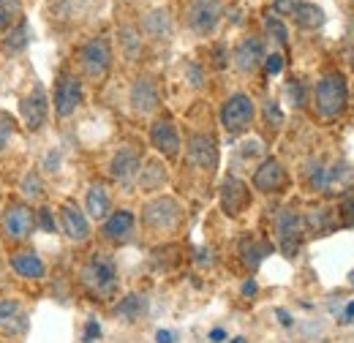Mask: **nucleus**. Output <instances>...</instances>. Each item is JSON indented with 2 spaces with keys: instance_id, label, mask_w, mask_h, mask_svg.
<instances>
[{
  "instance_id": "nucleus-1",
  "label": "nucleus",
  "mask_w": 354,
  "mask_h": 343,
  "mask_svg": "<svg viewBox=\"0 0 354 343\" xmlns=\"http://www.w3.org/2000/svg\"><path fill=\"white\" fill-rule=\"evenodd\" d=\"M80 286L95 302L115 300L118 286H120V275H118V261L106 251H93L82 267H80Z\"/></svg>"
},
{
  "instance_id": "nucleus-2",
  "label": "nucleus",
  "mask_w": 354,
  "mask_h": 343,
  "mask_svg": "<svg viewBox=\"0 0 354 343\" xmlns=\"http://www.w3.org/2000/svg\"><path fill=\"white\" fill-rule=\"evenodd\" d=\"M349 104V82L341 71H327L313 85V112L319 120L333 123L346 112Z\"/></svg>"
},
{
  "instance_id": "nucleus-3",
  "label": "nucleus",
  "mask_w": 354,
  "mask_h": 343,
  "mask_svg": "<svg viewBox=\"0 0 354 343\" xmlns=\"http://www.w3.org/2000/svg\"><path fill=\"white\" fill-rule=\"evenodd\" d=\"M36 232V210L25 199H11L0 213V237L11 248H22L30 243Z\"/></svg>"
},
{
  "instance_id": "nucleus-4",
  "label": "nucleus",
  "mask_w": 354,
  "mask_h": 343,
  "mask_svg": "<svg viewBox=\"0 0 354 343\" xmlns=\"http://www.w3.org/2000/svg\"><path fill=\"white\" fill-rule=\"evenodd\" d=\"M77 66L90 85H101L112 71V41L106 36H95L80 46Z\"/></svg>"
},
{
  "instance_id": "nucleus-5",
  "label": "nucleus",
  "mask_w": 354,
  "mask_h": 343,
  "mask_svg": "<svg viewBox=\"0 0 354 343\" xmlns=\"http://www.w3.org/2000/svg\"><path fill=\"white\" fill-rule=\"evenodd\" d=\"M221 19H223L221 0H185L183 3V22L199 39L216 36Z\"/></svg>"
},
{
  "instance_id": "nucleus-6",
  "label": "nucleus",
  "mask_w": 354,
  "mask_h": 343,
  "mask_svg": "<svg viewBox=\"0 0 354 343\" xmlns=\"http://www.w3.org/2000/svg\"><path fill=\"white\" fill-rule=\"evenodd\" d=\"M142 223H145V229H150L156 234H172L183 223V207L175 196H156V199L145 202Z\"/></svg>"
},
{
  "instance_id": "nucleus-7",
  "label": "nucleus",
  "mask_w": 354,
  "mask_h": 343,
  "mask_svg": "<svg viewBox=\"0 0 354 343\" xmlns=\"http://www.w3.org/2000/svg\"><path fill=\"white\" fill-rule=\"evenodd\" d=\"M85 104V82L82 77L71 71H60L55 77V93H52V109L57 120H68L77 115V109Z\"/></svg>"
},
{
  "instance_id": "nucleus-8",
  "label": "nucleus",
  "mask_w": 354,
  "mask_h": 343,
  "mask_svg": "<svg viewBox=\"0 0 354 343\" xmlns=\"http://www.w3.org/2000/svg\"><path fill=\"white\" fill-rule=\"evenodd\" d=\"M257 104L248 93H232L221 104V126L229 136H240L254 126Z\"/></svg>"
},
{
  "instance_id": "nucleus-9",
  "label": "nucleus",
  "mask_w": 354,
  "mask_h": 343,
  "mask_svg": "<svg viewBox=\"0 0 354 343\" xmlns=\"http://www.w3.org/2000/svg\"><path fill=\"white\" fill-rule=\"evenodd\" d=\"M303 232H306L303 215L295 207H281L275 213V243H278L281 254L286 259L297 257V251L303 245Z\"/></svg>"
},
{
  "instance_id": "nucleus-10",
  "label": "nucleus",
  "mask_w": 354,
  "mask_h": 343,
  "mask_svg": "<svg viewBox=\"0 0 354 343\" xmlns=\"http://www.w3.org/2000/svg\"><path fill=\"white\" fill-rule=\"evenodd\" d=\"M185 158H188V164L196 167V169L216 172L218 169V158H221V153H218V139H216L213 133H207V131H194V133L188 136V142H185Z\"/></svg>"
},
{
  "instance_id": "nucleus-11",
  "label": "nucleus",
  "mask_w": 354,
  "mask_h": 343,
  "mask_svg": "<svg viewBox=\"0 0 354 343\" xmlns=\"http://www.w3.org/2000/svg\"><path fill=\"white\" fill-rule=\"evenodd\" d=\"M49 109H52V104L46 98V90L41 82H33V87L19 98V118L25 123V129L33 131V133L46 126Z\"/></svg>"
},
{
  "instance_id": "nucleus-12",
  "label": "nucleus",
  "mask_w": 354,
  "mask_h": 343,
  "mask_svg": "<svg viewBox=\"0 0 354 343\" xmlns=\"http://www.w3.org/2000/svg\"><path fill=\"white\" fill-rule=\"evenodd\" d=\"M142 169V150L136 145H120L109 161V177L120 188H131Z\"/></svg>"
},
{
  "instance_id": "nucleus-13",
  "label": "nucleus",
  "mask_w": 354,
  "mask_h": 343,
  "mask_svg": "<svg viewBox=\"0 0 354 343\" xmlns=\"http://www.w3.org/2000/svg\"><path fill=\"white\" fill-rule=\"evenodd\" d=\"M129 104L139 118H150L161 109V90L158 82L150 77V74H142L133 80L131 90H129Z\"/></svg>"
},
{
  "instance_id": "nucleus-14",
  "label": "nucleus",
  "mask_w": 354,
  "mask_h": 343,
  "mask_svg": "<svg viewBox=\"0 0 354 343\" xmlns=\"http://www.w3.org/2000/svg\"><path fill=\"white\" fill-rule=\"evenodd\" d=\"M150 145L158 150V156H164L167 161H177L183 153V139H180V129L172 118H158L150 126Z\"/></svg>"
},
{
  "instance_id": "nucleus-15",
  "label": "nucleus",
  "mask_w": 354,
  "mask_h": 343,
  "mask_svg": "<svg viewBox=\"0 0 354 343\" xmlns=\"http://www.w3.org/2000/svg\"><path fill=\"white\" fill-rule=\"evenodd\" d=\"M218 202H221V210L229 218H237L248 210L251 205V188L237 177V174H226L221 183V194H218Z\"/></svg>"
},
{
  "instance_id": "nucleus-16",
  "label": "nucleus",
  "mask_w": 354,
  "mask_h": 343,
  "mask_svg": "<svg viewBox=\"0 0 354 343\" xmlns=\"http://www.w3.org/2000/svg\"><path fill=\"white\" fill-rule=\"evenodd\" d=\"M57 226L66 234V240H71V243H88L90 240V218L71 199H66L60 205V210H57Z\"/></svg>"
},
{
  "instance_id": "nucleus-17",
  "label": "nucleus",
  "mask_w": 354,
  "mask_h": 343,
  "mask_svg": "<svg viewBox=\"0 0 354 343\" xmlns=\"http://www.w3.org/2000/svg\"><path fill=\"white\" fill-rule=\"evenodd\" d=\"M251 183H254V188H257L259 194H278V191L286 188L289 177H286V169H283V164H281L278 158H265V161L254 169Z\"/></svg>"
},
{
  "instance_id": "nucleus-18",
  "label": "nucleus",
  "mask_w": 354,
  "mask_h": 343,
  "mask_svg": "<svg viewBox=\"0 0 354 343\" xmlns=\"http://www.w3.org/2000/svg\"><path fill=\"white\" fill-rule=\"evenodd\" d=\"M262 63H265V41L257 39V36L243 39L234 46V52H232V66L240 74H254Z\"/></svg>"
},
{
  "instance_id": "nucleus-19",
  "label": "nucleus",
  "mask_w": 354,
  "mask_h": 343,
  "mask_svg": "<svg viewBox=\"0 0 354 343\" xmlns=\"http://www.w3.org/2000/svg\"><path fill=\"white\" fill-rule=\"evenodd\" d=\"M133 229H136V215L131 210H115L101 221V237L106 243H129L133 237Z\"/></svg>"
},
{
  "instance_id": "nucleus-20",
  "label": "nucleus",
  "mask_w": 354,
  "mask_h": 343,
  "mask_svg": "<svg viewBox=\"0 0 354 343\" xmlns=\"http://www.w3.org/2000/svg\"><path fill=\"white\" fill-rule=\"evenodd\" d=\"M8 264H11V270H14L19 278H25V281H41L46 275L44 259L39 257L33 248H28V245L14 248V251L8 254Z\"/></svg>"
},
{
  "instance_id": "nucleus-21",
  "label": "nucleus",
  "mask_w": 354,
  "mask_h": 343,
  "mask_svg": "<svg viewBox=\"0 0 354 343\" xmlns=\"http://www.w3.org/2000/svg\"><path fill=\"white\" fill-rule=\"evenodd\" d=\"M28 313L22 308V302L8 297V300H0V330L8 333V335H25L28 333Z\"/></svg>"
},
{
  "instance_id": "nucleus-22",
  "label": "nucleus",
  "mask_w": 354,
  "mask_h": 343,
  "mask_svg": "<svg viewBox=\"0 0 354 343\" xmlns=\"http://www.w3.org/2000/svg\"><path fill=\"white\" fill-rule=\"evenodd\" d=\"M30 41H33V28H30V22L22 17L11 30H6V33H3L0 49H3V55L17 57V55H22V52L30 46Z\"/></svg>"
},
{
  "instance_id": "nucleus-23",
  "label": "nucleus",
  "mask_w": 354,
  "mask_h": 343,
  "mask_svg": "<svg viewBox=\"0 0 354 343\" xmlns=\"http://www.w3.org/2000/svg\"><path fill=\"white\" fill-rule=\"evenodd\" d=\"M112 213V196L109 188L104 183H93L85 194V215L93 221H104L106 215Z\"/></svg>"
},
{
  "instance_id": "nucleus-24",
  "label": "nucleus",
  "mask_w": 354,
  "mask_h": 343,
  "mask_svg": "<svg viewBox=\"0 0 354 343\" xmlns=\"http://www.w3.org/2000/svg\"><path fill=\"white\" fill-rule=\"evenodd\" d=\"M142 33L153 41H167L172 36V17L167 8H156L142 17Z\"/></svg>"
},
{
  "instance_id": "nucleus-25",
  "label": "nucleus",
  "mask_w": 354,
  "mask_h": 343,
  "mask_svg": "<svg viewBox=\"0 0 354 343\" xmlns=\"http://www.w3.org/2000/svg\"><path fill=\"white\" fill-rule=\"evenodd\" d=\"M145 310H147V297L139 295V292H129L123 300L115 302V310L112 313L118 319H123V322H136V319L145 316Z\"/></svg>"
},
{
  "instance_id": "nucleus-26",
  "label": "nucleus",
  "mask_w": 354,
  "mask_h": 343,
  "mask_svg": "<svg viewBox=\"0 0 354 343\" xmlns=\"http://www.w3.org/2000/svg\"><path fill=\"white\" fill-rule=\"evenodd\" d=\"M295 25L300 28V30H319L324 22H327V14H324V8H319L316 3H300L297 8H295Z\"/></svg>"
},
{
  "instance_id": "nucleus-27",
  "label": "nucleus",
  "mask_w": 354,
  "mask_h": 343,
  "mask_svg": "<svg viewBox=\"0 0 354 343\" xmlns=\"http://www.w3.org/2000/svg\"><path fill=\"white\" fill-rule=\"evenodd\" d=\"M136 183H139L142 191H158L167 183V167L161 161H142Z\"/></svg>"
},
{
  "instance_id": "nucleus-28",
  "label": "nucleus",
  "mask_w": 354,
  "mask_h": 343,
  "mask_svg": "<svg viewBox=\"0 0 354 343\" xmlns=\"http://www.w3.org/2000/svg\"><path fill=\"white\" fill-rule=\"evenodd\" d=\"M270 251L267 245H259V240H254V237H243L240 240V259H243V264L248 267V270H257L259 264H262V259L265 254Z\"/></svg>"
},
{
  "instance_id": "nucleus-29",
  "label": "nucleus",
  "mask_w": 354,
  "mask_h": 343,
  "mask_svg": "<svg viewBox=\"0 0 354 343\" xmlns=\"http://www.w3.org/2000/svg\"><path fill=\"white\" fill-rule=\"evenodd\" d=\"M19 194L25 196V202H39L44 196V180L36 169L25 172L22 183H19Z\"/></svg>"
},
{
  "instance_id": "nucleus-30",
  "label": "nucleus",
  "mask_w": 354,
  "mask_h": 343,
  "mask_svg": "<svg viewBox=\"0 0 354 343\" xmlns=\"http://www.w3.org/2000/svg\"><path fill=\"white\" fill-rule=\"evenodd\" d=\"M22 19V0H0V33L11 30Z\"/></svg>"
},
{
  "instance_id": "nucleus-31",
  "label": "nucleus",
  "mask_w": 354,
  "mask_h": 343,
  "mask_svg": "<svg viewBox=\"0 0 354 343\" xmlns=\"http://www.w3.org/2000/svg\"><path fill=\"white\" fill-rule=\"evenodd\" d=\"M265 30H267V36H270L275 44H281V46H286V44H289V30H286V25H283V19H281L278 14L267 11L265 14Z\"/></svg>"
},
{
  "instance_id": "nucleus-32",
  "label": "nucleus",
  "mask_w": 354,
  "mask_h": 343,
  "mask_svg": "<svg viewBox=\"0 0 354 343\" xmlns=\"http://www.w3.org/2000/svg\"><path fill=\"white\" fill-rule=\"evenodd\" d=\"M303 223H308L310 232H316V234L333 232V213H330L327 207H316V210H310V213L303 218Z\"/></svg>"
},
{
  "instance_id": "nucleus-33",
  "label": "nucleus",
  "mask_w": 354,
  "mask_h": 343,
  "mask_svg": "<svg viewBox=\"0 0 354 343\" xmlns=\"http://www.w3.org/2000/svg\"><path fill=\"white\" fill-rule=\"evenodd\" d=\"M17 131H19L17 120H14L8 112H3V109H0V153H6V150H8V145H11V142H14V136H17Z\"/></svg>"
},
{
  "instance_id": "nucleus-34",
  "label": "nucleus",
  "mask_w": 354,
  "mask_h": 343,
  "mask_svg": "<svg viewBox=\"0 0 354 343\" xmlns=\"http://www.w3.org/2000/svg\"><path fill=\"white\" fill-rule=\"evenodd\" d=\"M120 46L126 52V57H136L142 52V36L133 30V28H120Z\"/></svg>"
},
{
  "instance_id": "nucleus-35",
  "label": "nucleus",
  "mask_w": 354,
  "mask_h": 343,
  "mask_svg": "<svg viewBox=\"0 0 354 343\" xmlns=\"http://www.w3.org/2000/svg\"><path fill=\"white\" fill-rule=\"evenodd\" d=\"M286 93H289V101H292L295 109H303L306 106V101H308V85L303 80H289Z\"/></svg>"
},
{
  "instance_id": "nucleus-36",
  "label": "nucleus",
  "mask_w": 354,
  "mask_h": 343,
  "mask_svg": "<svg viewBox=\"0 0 354 343\" xmlns=\"http://www.w3.org/2000/svg\"><path fill=\"white\" fill-rule=\"evenodd\" d=\"M36 229H41L46 234H55V232H57V218L52 213V207L41 205V207L36 210Z\"/></svg>"
},
{
  "instance_id": "nucleus-37",
  "label": "nucleus",
  "mask_w": 354,
  "mask_h": 343,
  "mask_svg": "<svg viewBox=\"0 0 354 343\" xmlns=\"http://www.w3.org/2000/svg\"><path fill=\"white\" fill-rule=\"evenodd\" d=\"M262 115H265V123L270 126V129L281 131V126H283V112H281V106H278L275 101H265Z\"/></svg>"
},
{
  "instance_id": "nucleus-38",
  "label": "nucleus",
  "mask_w": 354,
  "mask_h": 343,
  "mask_svg": "<svg viewBox=\"0 0 354 343\" xmlns=\"http://www.w3.org/2000/svg\"><path fill=\"white\" fill-rule=\"evenodd\" d=\"M185 82L191 87H205V71H202V66L196 60L185 63Z\"/></svg>"
},
{
  "instance_id": "nucleus-39",
  "label": "nucleus",
  "mask_w": 354,
  "mask_h": 343,
  "mask_svg": "<svg viewBox=\"0 0 354 343\" xmlns=\"http://www.w3.org/2000/svg\"><path fill=\"white\" fill-rule=\"evenodd\" d=\"M283 63H286L283 55H281V52H272V55H265V63H262V66H265V71L270 77H278V74L283 71Z\"/></svg>"
},
{
  "instance_id": "nucleus-40",
  "label": "nucleus",
  "mask_w": 354,
  "mask_h": 343,
  "mask_svg": "<svg viewBox=\"0 0 354 343\" xmlns=\"http://www.w3.org/2000/svg\"><path fill=\"white\" fill-rule=\"evenodd\" d=\"M300 3H303V0H272V14H278V17H292Z\"/></svg>"
},
{
  "instance_id": "nucleus-41",
  "label": "nucleus",
  "mask_w": 354,
  "mask_h": 343,
  "mask_svg": "<svg viewBox=\"0 0 354 343\" xmlns=\"http://www.w3.org/2000/svg\"><path fill=\"white\" fill-rule=\"evenodd\" d=\"M104 335V330H101V322L98 319H88V324H85V333H82V343H95L98 338Z\"/></svg>"
},
{
  "instance_id": "nucleus-42",
  "label": "nucleus",
  "mask_w": 354,
  "mask_h": 343,
  "mask_svg": "<svg viewBox=\"0 0 354 343\" xmlns=\"http://www.w3.org/2000/svg\"><path fill=\"white\" fill-rule=\"evenodd\" d=\"M341 223L354 226V194H346V199L341 202Z\"/></svg>"
},
{
  "instance_id": "nucleus-43",
  "label": "nucleus",
  "mask_w": 354,
  "mask_h": 343,
  "mask_svg": "<svg viewBox=\"0 0 354 343\" xmlns=\"http://www.w3.org/2000/svg\"><path fill=\"white\" fill-rule=\"evenodd\" d=\"M213 60H216V68H226L229 57H226V46H223V44H218V46L213 49Z\"/></svg>"
},
{
  "instance_id": "nucleus-44",
  "label": "nucleus",
  "mask_w": 354,
  "mask_h": 343,
  "mask_svg": "<svg viewBox=\"0 0 354 343\" xmlns=\"http://www.w3.org/2000/svg\"><path fill=\"white\" fill-rule=\"evenodd\" d=\"M177 338L180 335H177L175 330H158L156 333V343H177Z\"/></svg>"
},
{
  "instance_id": "nucleus-45",
  "label": "nucleus",
  "mask_w": 354,
  "mask_h": 343,
  "mask_svg": "<svg viewBox=\"0 0 354 343\" xmlns=\"http://www.w3.org/2000/svg\"><path fill=\"white\" fill-rule=\"evenodd\" d=\"M275 316H278V322H281V324H283L286 330H289V327H295V319H292V313H289V310L278 308V310H275Z\"/></svg>"
},
{
  "instance_id": "nucleus-46",
  "label": "nucleus",
  "mask_w": 354,
  "mask_h": 343,
  "mask_svg": "<svg viewBox=\"0 0 354 343\" xmlns=\"http://www.w3.org/2000/svg\"><path fill=\"white\" fill-rule=\"evenodd\" d=\"M257 292H259V284H257L254 278H248V281L243 284V297H254Z\"/></svg>"
},
{
  "instance_id": "nucleus-47",
  "label": "nucleus",
  "mask_w": 354,
  "mask_h": 343,
  "mask_svg": "<svg viewBox=\"0 0 354 343\" xmlns=\"http://www.w3.org/2000/svg\"><path fill=\"white\" fill-rule=\"evenodd\" d=\"M207 338H210V343H223L226 341V330H223V327H213Z\"/></svg>"
},
{
  "instance_id": "nucleus-48",
  "label": "nucleus",
  "mask_w": 354,
  "mask_h": 343,
  "mask_svg": "<svg viewBox=\"0 0 354 343\" xmlns=\"http://www.w3.org/2000/svg\"><path fill=\"white\" fill-rule=\"evenodd\" d=\"M344 322L349 324V322H354V302H349L346 305V310H344Z\"/></svg>"
},
{
  "instance_id": "nucleus-49",
  "label": "nucleus",
  "mask_w": 354,
  "mask_h": 343,
  "mask_svg": "<svg viewBox=\"0 0 354 343\" xmlns=\"http://www.w3.org/2000/svg\"><path fill=\"white\" fill-rule=\"evenodd\" d=\"M229 343H248V338H243V335H237V338H232Z\"/></svg>"
},
{
  "instance_id": "nucleus-50",
  "label": "nucleus",
  "mask_w": 354,
  "mask_h": 343,
  "mask_svg": "<svg viewBox=\"0 0 354 343\" xmlns=\"http://www.w3.org/2000/svg\"><path fill=\"white\" fill-rule=\"evenodd\" d=\"M349 281H352V286H354V270L349 272Z\"/></svg>"
},
{
  "instance_id": "nucleus-51",
  "label": "nucleus",
  "mask_w": 354,
  "mask_h": 343,
  "mask_svg": "<svg viewBox=\"0 0 354 343\" xmlns=\"http://www.w3.org/2000/svg\"><path fill=\"white\" fill-rule=\"evenodd\" d=\"M0 205H3V191H0Z\"/></svg>"
},
{
  "instance_id": "nucleus-52",
  "label": "nucleus",
  "mask_w": 354,
  "mask_h": 343,
  "mask_svg": "<svg viewBox=\"0 0 354 343\" xmlns=\"http://www.w3.org/2000/svg\"><path fill=\"white\" fill-rule=\"evenodd\" d=\"M0 264H3V254H0Z\"/></svg>"
},
{
  "instance_id": "nucleus-53",
  "label": "nucleus",
  "mask_w": 354,
  "mask_h": 343,
  "mask_svg": "<svg viewBox=\"0 0 354 343\" xmlns=\"http://www.w3.org/2000/svg\"><path fill=\"white\" fill-rule=\"evenodd\" d=\"M352 3H354V0H352Z\"/></svg>"
}]
</instances>
